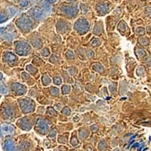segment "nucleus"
Returning a JSON list of instances; mask_svg holds the SVG:
<instances>
[{"instance_id":"obj_1","label":"nucleus","mask_w":151,"mask_h":151,"mask_svg":"<svg viewBox=\"0 0 151 151\" xmlns=\"http://www.w3.org/2000/svg\"><path fill=\"white\" fill-rule=\"evenodd\" d=\"M17 26L22 30H29L33 27V22L27 17H22L17 21Z\"/></svg>"},{"instance_id":"obj_2","label":"nucleus","mask_w":151,"mask_h":151,"mask_svg":"<svg viewBox=\"0 0 151 151\" xmlns=\"http://www.w3.org/2000/svg\"><path fill=\"white\" fill-rule=\"evenodd\" d=\"M16 52L20 55H27L30 52V47L24 42H16L14 43Z\"/></svg>"},{"instance_id":"obj_3","label":"nucleus","mask_w":151,"mask_h":151,"mask_svg":"<svg viewBox=\"0 0 151 151\" xmlns=\"http://www.w3.org/2000/svg\"><path fill=\"white\" fill-rule=\"evenodd\" d=\"M20 105L24 113H30L34 110V103L29 98L22 99L20 101Z\"/></svg>"},{"instance_id":"obj_4","label":"nucleus","mask_w":151,"mask_h":151,"mask_svg":"<svg viewBox=\"0 0 151 151\" xmlns=\"http://www.w3.org/2000/svg\"><path fill=\"white\" fill-rule=\"evenodd\" d=\"M74 28L76 30H77L79 33H86L88 30L89 28V24L88 23L86 19L81 18L79 19L75 23Z\"/></svg>"},{"instance_id":"obj_5","label":"nucleus","mask_w":151,"mask_h":151,"mask_svg":"<svg viewBox=\"0 0 151 151\" xmlns=\"http://www.w3.org/2000/svg\"><path fill=\"white\" fill-rule=\"evenodd\" d=\"M36 128L38 131L42 133V134H46L48 130V126L45 120L43 119H38L37 123H36Z\"/></svg>"},{"instance_id":"obj_6","label":"nucleus","mask_w":151,"mask_h":151,"mask_svg":"<svg viewBox=\"0 0 151 151\" xmlns=\"http://www.w3.org/2000/svg\"><path fill=\"white\" fill-rule=\"evenodd\" d=\"M62 12L65 13L67 15L72 16L73 17L76 13H77V9L75 7H72V6H67V5H64L62 7Z\"/></svg>"},{"instance_id":"obj_7","label":"nucleus","mask_w":151,"mask_h":151,"mask_svg":"<svg viewBox=\"0 0 151 151\" xmlns=\"http://www.w3.org/2000/svg\"><path fill=\"white\" fill-rule=\"evenodd\" d=\"M12 90L17 94H23L26 92V87L23 85L18 84V83H13L12 85Z\"/></svg>"},{"instance_id":"obj_8","label":"nucleus","mask_w":151,"mask_h":151,"mask_svg":"<svg viewBox=\"0 0 151 151\" xmlns=\"http://www.w3.org/2000/svg\"><path fill=\"white\" fill-rule=\"evenodd\" d=\"M18 125L21 129H23L25 131L30 130L31 128H32V125H31L30 122H29L28 119H23L19 120Z\"/></svg>"},{"instance_id":"obj_9","label":"nucleus","mask_w":151,"mask_h":151,"mask_svg":"<svg viewBox=\"0 0 151 151\" xmlns=\"http://www.w3.org/2000/svg\"><path fill=\"white\" fill-rule=\"evenodd\" d=\"M32 14H33V17H35L37 20H41L43 17H45V14L44 12L41 10L39 8H34V9L32 10Z\"/></svg>"},{"instance_id":"obj_10","label":"nucleus","mask_w":151,"mask_h":151,"mask_svg":"<svg viewBox=\"0 0 151 151\" xmlns=\"http://www.w3.org/2000/svg\"><path fill=\"white\" fill-rule=\"evenodd\" d=\"M3 58L4 60L5 61L9 62V63H12V62H14V60H17V57L14 54L11 53V52H6V53H5Z\"/></svg>"},{"instance_id":"obj_11","label":"nucleus","mask_w":151,"mask_h":151,"mask_svg":"<svg viewBox=\"0 0 151 151\" xmlns=\"http://www.w3.org/2000/svg\"><path fill=\"white\" fill-rule=\"evenodd\" d=\"M5 150H6V151H15V146H14V142L12 140H6V141H5Z\"/></svg>"},{"instance_id":"obj_12","label":"nucleus","mask_w":151,"mask_h":151,"mask_svg":"<svg viewBox=\"0 0 151 151\" xmlns=\"http://www.w3.org/2000/svg\"><path fill=\"white\" fill-rule=\"evenodd\" d=\"M98 10L99 11L100 13L101 14H105L108 12V6L105 3H101L98 5Z\"/></svg>"},{"instance_id":"obj_13","label":"nucleus","mask_w":151,"mask_h":151,"mask_svg":"<svg viewBox=\"0 0 151 151\" xmlns=\"http://www.w3.org/2000/svg\"><path fill=\"white\" fill-rule=\"evenodd\" d=\"M14 127L10 125H5L2 126V132L3 131L5 133H7V134H12V133L14 132Z\"/></svg>"},{"instance_id":"obj_14","label":"nucleus","mask_w":151,"mask_h":151,"mask_svg":"<svg viewBox=\"0 0 151 151\" xmlns=\"http://www.w3.org/2000/svg\"><path fill=\"white\" fill-rule=\"evenodd\" d=\"M4 115L7 117H12L13 116V110L10 107H7L4 110Z\"/></svg>"},{"instance_id":"obj_15","label":"nucleus","mask_w":151,"mask_h":151,"mask_svg":"<svg viewBox=\"0 0 151 151\" xmlns=\"http://www.w3.org/2000/svg\"><path fill=\"white\" fill-rule=\"evenodd\" d=\"M42 82L43 84L45 85V86H48V85H49L50 83H51V79H50L47 76H44L42 78Z\"/></svg>"},{"instance_id":"obj_16","label":"nucleus","mask_w":151,"mask_h":151,"mask_svg":"<svg viewBox=\"0 0 151 151\" xmlns=\"http://www.w3.org/2000/svg\"><path fill=\"white\" fill-rule=\"evenodd\" d=\"M62 91H63V93H64V94H68V93L70 91V87L68 86H64L63 88H62Z\"/></svg>"},{"instance_id":"obj_17","label":"nucleus","mask_w":151,"mask_h":151,"mask_svg":"<svg viewBox=\"0 0 151 151\" xmlns=\"http://www.w3.org/2000/svg\"><path fill=\"white\" fill-rule=\"evenodd\" d=\"M79 134H80V138L81 139H85L86 137H87L88 135V133L85 130H83L82 132H80V133H79Z\"/></svg>"},{"instance_id":"obj_18","label":"nucleus","mask_w":151,"mask_h":151,"mask_svg":"<svg viewBox=\"0 0 151 151\" xmlns=\"http://www.w3.org/2000/svg\"><path fill=\"white\" fill-rule=\"evenodd\" d=\"M51 93H52L53 95H58V94H59L58 88H55V87L52 88V90H51Z\"/></svg>"},{"instance_id":"obj_19","label":"nucleus","mask_w":151,"mask_h":151,"mask_svg":"<svg viewBox=\"0 0 151 151\" xmlns=\"http://www.w3.org/2000/svg\"><path fill=\"white\" fill-rule=\"evenodd\" d=\"M93 68H94L95 70L98 71V72H102V71H103V67H102L101 65H99V64L94 65V67H93Z\"/></svg>"},{"instance_id":"obj_20","label":"nucleus","mask_w":151,"mask_h":151,"mask_svg":"<svg viewBox=\"0 0 151 151\" xmlns=\"http://www.w3.org/2000/svg\"><path fill=\"white\" fill-rule=\"evenodd\" d=\"M54 83L55 85H58V86L60 85L61 83V79H60V78L59 76H56V77L54 78Z\"/></svg>"},{"instance_id":"obj_21","label":"nucleus","mask_w":151,"mask_h":151,"mask_svg":"<svg viewBox=\"0 0 151 151\" xmlns=\"http://www.w3.org/2000/svg\"><path fill=\"white\" fill-rule=\"evenodd\" d=\"M98 147H99L100 150H104V148L106 147V144L105 141H101L99 145H98Z\"/></svg>"},{"instance_id":"obj_22","label":"nucleus","mask_w":151,"mask_h":151,"mask_svg":"<svg viewBox=\"0 0 151 151\" xmlns=\"http://www.w3.org/2000/svg\"><path fill=\"white\" fill-rule=\"evenodd\" d=\"M98 24H96V26H95V27H94V33L96 35H99L100 33L101 32V27H100V28H98Z\"/></svg>"},{"instance_id":"obj_23","label":"nucleus","mask_w":151,"mask_h":151,"mask_svg":"<svg viewBox=\"0 0 151 151\" xmlns=\"http://www.w3.org/2000/svg\"><path fill=\"white\" fill-rule=\"evenodd\" d=\"M63 113L65 114V115H70V110L68 108V107H65V108L63 110Z\"/></svg>"},{"instance_id":"obj_24","label":"nucleus","mask_w":151,"mask_h":151,"mask_svg":"<svg viewBox=\"0 0 151 151\" xmlns=\"http://www.w3.org/2000/svg\"><path fill=\"white\" fill-rule=\"evenodd\" d=\"M27 70L28 71H29V72H31V73H35L36 71V69H35L34 67H32L31 65L27 66Z\"/></svg>"},{"instance_id":"obj_25","label":"nucleus","mask_w":151,"mask_h":151,"mask_svg":"<svg viewBox=\"0 0 151 151\" xmlns=\"http://www.w3.org/2000/svg\"><path fill=\"white\" fill-rule=\"evenodd\" d=\"M43 8L45 9L46 11H50V9H51V7H50L49 4L47 3V2H45V3H43Z\"/></svg>"},{"instance_id":"obj_26","label":"nucleus","mask_w":151,"mask_h":151,"mask_svg":"<svg viewBox=\"0 0 151 151\" xmlns=\"http://www.w3.org/2000/svg\"><path fill=\"white\" fill-rule=\"evenodd\" d=\"M29 4V2H27V1H23V2H21V3H20V5H21V6H22V7H27V6H28Z\"/></svg>"},{"instance_id":"obj_27","label":"nucleus","mask_w":151,"mask_h":151,"mask_svg":"<svg viewBox=\"0 0 151 151\" xmlns=\"http://www.w3.org/2000/svg\"><path fill=\"white\" fill-rule=\"evenodd\" d=\"M42 55L43 56H48L49 55V52H48V50L47 48H45V49L42 50Z\"/></svg>"},{"instance_id":"obj_28","label":"nucleus","mask_w":151,"mask_h":151,"mask_svg":"<svg viewBox=\"0 0 151 151\" xmlns=\"http://www.w3.org/2000/svg\"><path fill=\"white\" fill-rule=\"evenodd\" d=\"M71 144L73 145V146H76V145H77L78 144V141L77 140H76V138H75V137H73L72 140H71Z\"/></svg>"},{"instance_id":"obj_29","label":"nucleus","mask_w":151,"mask_h":151,"mask_svg":"<svg viewBox=\"0 0 151 151\" xmlns=\"http://www.w3.org/2000/svg\"><path fill=\"white\" fill-rule=\"evenodd\" d=\"M101 44V42L99 40H98V39H95L93 42V46H97V45H100Z\"/></svg>"},{"instance_id":"obj_30","label":"nucleus","mask_w":151,"mask_h":151,"mask_svg":"<svg viewBox=\"0 0 151 151\" xmlns=\"http://www.w3.org/2000/svg\"><path fill=\"white\" fill-rule=\"evenodd\" d=\"M67 56L69 58H73V54L72 52H70V51H69L67 53Z\"/></svg>"},{"instance_id":"obj_31","label":"nucleus","mask_w":151,"mask_h":151,"mask_svg":"<svg viewBox=\"0 0 151 151\" xmlns=\"http://www.w3.org/2000/svg\"><path fill=\"white\" fill-rule=\"evenodd\" d=\"M1 91H2V93H3V94H5V93L7 92V88L5 87V86H2V88H1Z\"/></svg>"},{"instance_id":"obj_32","label":"nucleus","mask_w":151,"mask_h":151,"mask_svg":"<svg viewBox=\"0 0 151 151\" xmlns=\"http://www.w3.org/2000/svg\"><path fill=\"white\" fill-rule=\"evenodd\" d=\"M93 55H94V53H93V52H91V51L88 52V54H87V56L88 57V58H91V57H92Z\"/></svg>"},{"instance_id":"obj_33","label":"nucleus","mask_w":151,"mask_h":151,"mask_svg":"<svg viewBox=\"0 0 151 151\" xmlns=\"http://www.w3.org/2000/svg\"><path fill=\"white\" fill-rule=\"evenodd\" d=\"M48 110H49V111H51V112H50V113H51V114L52 113L53 115H56V113H54V112H55V110H54L52 108H48Z\"/></svg>"},{"instance_id":"obj_34","label":"nucleus","mask_w":151,"mask_h":151,"mask_svg":"<svg viewBox=\"0 0 151 151\" xmlns=\"http://www.w3.org/2000/svg\"><path fill=\"white\" fill-rule=\"evenodd\" d=\"M71 151H74V150H71Z\"/></svg>"}]
</instances>
